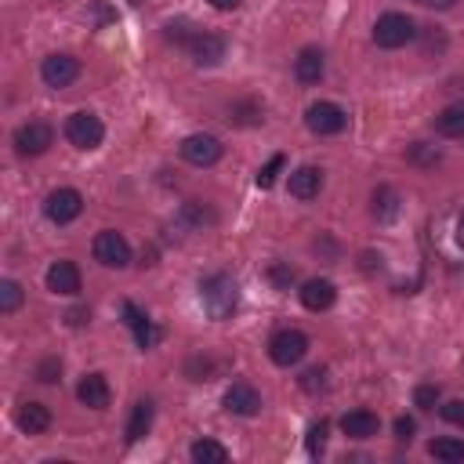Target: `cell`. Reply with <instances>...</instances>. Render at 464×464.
Wrapping results in <instances>:
<instances>
[{"label": "cell", "mask_w": 464, "mask_h": 464, "mask_svg": "<svg viewBox=\"0 0 464 464\" xmlns=\"http://www.w3.org/2000/svg\"><path fill=\"white\" fill-rule=\"evenodd\" d=\"M225 410L229 414H240V417H254L258 410H261V396L247 385V381H236V385H229L225 389Z\"/></svg>", "instance_id": "12"}, {"label": "cell", "mask_w": 464, "mask_h": 464, "mask_svg": "<svg viewBox=\"0 0 464 464\" xmlns=\"http://www.w3.org/2000/svg\"><path fill=\"white\" fill-rule=\"evenodd\" d=\"M435 403H439V385H417V389H414V407L435 410Z\"/></svg>", "instance_id": "29"}, {"label": "cell", "mask_w": 464, "mask_h": 464, "mask_svg": "<svg viewBox=\"0 0 464 464\" xmlns=\"http://www.w3.org/2000/svg\"><path fill=\"white\" fill-rule=\"evenodd\" d=\"M135 341H138V348L145 352V348H153V345L160 341V330H156L153 323H142V327L135 330Z\"/></svg>", "instance_id": "36"}, {"label": "cell", "mask_w": 464, "mask_h": 464, "mask_svg": "<svg viewBox=\"0 0 464 464\" xmlns=\"http://www.w3.org/2000/svg\"><path fill=\"white\" fill-rule=\"evenodd\" d=\"M149 428H153V403L142 399V403H135V414H131V421H127V442L145 439Z\"/></svg>", "instance_id": "20"}, {"label": "cell", "mask_w": 464, "mask_h": 464, "mask_svg": "<svg viewBox=\"0 0 464 464\" xmlns=\"http://www.w3.org/2000/svg\"><path fill=\"white\" fill-rule=\"evenodd\" d=\"M66 138H69V145H76V149L91 153V149H99V145H102L106 127H102V120H99L95 113L80 109V113H73V117L66 120Z\"/></svg>", "instance_id": "2"}, {"label": "cell", "mask_w": 464, "mask_h": 464, "mask_svg": "<svg viewBox=\"0 0 464 464\" xmlns=\"http://www.w3.org/2000/svg\"><path fill=\"white\" fill-rule=\"evenodd\" d=\"M435 131L442 138H464V106H446L435 117Z\"/></svg>", "instance_id": "21"}, {"label": "cell", "mask_w": 464, "mask_h": 464, "mask_svg": "<svg viewBox=\"0 0 464 464\" xmlns=\"http://www.w3.org/2000/svg\"><path fill=\"white\" fill-rule=\"evenodd\" d=\"M181 222H189L193 229H204L207 222H214V214H211V211H207L200 200H189V204L181 207Z\"/></svg>", "instance_id": "27"}, {"label": "cell", "mask_w": 464, "mask_h": 464, "mask_svg": "<svg viewBox=\"0 0 464 464\" xmlns=\"http://www.w3.org/2000/svg\"><path fill=\"white\" fill-rule=\"evenodd\" d=\"M124 316H127V327H131V330H138L142 323H149V316H145L135 302H124Z\"/></svg>", "instance_id": "37"}, {"label": "cell", "mask_w": 464, "mask_h": 464, "mask_svg": "<svg viewBox=\"0 0 464 464\" xmlns=\"http://www.w3.org/2000/svg\"><path fill=\"white\" fill-rule=\"evenodd\" d=\"M421 4H425V8H435V12H446V8L457 4V0H421Z\"/></svg>", "instance_id": "40"}, {"label": "cell", "mask_w": 464, "mask_h": 464, "mask_svg": "<svg viewBox=\"0 0 464 464\" xmlns=\"http://www.w3.org/2000/svg\"><path fill=\"white\" fill-rule=\"evenodd\" d=\"M305 352H309V337L302 330H276L268 341V355L276 366H294L305 359Z\"/></svg>", "instance_id": "4"}, {"label": "cell", "mask_w": 464, "mask_h": 464, "mask_svg": "<svg viewBox=\"0 0 464 464\" xmlns=\"http://www.w3.org/2000/svg\"><path fill=\"white\" fill-rule=\"evenodd\" d=\"M189 453H193L197 464H225L229 460V450L222 442H214V439H197Z\"/></svg>", "instance_id": "22"}, {"label": "cell", "mask_w": 464, "mask_h": 464, "mask_svg": "<svg viewBox=\"0 0 464 464\" xmlns=\"http://www.w3.org/2000/svg\"><path fill=\"white\" fill-rule=\"evenodd\" d=\"M327 432H330L327 421H316V425L309 428V453H320V450L327 446Z\"/></svg>", "instance_id": "34"}, {"label": "cell", "mask_w": 464, "mask_h": 464, "mask_svg": "<svg viewBox=\"0 0 464 464\" xmlns=\"http://www.w3.org/2000/svg\"><path fill=\"white\" fill-rule=\"evenodd\" d=\"M417 37V26H414V19L410 15H399V12H389V15H381L378 19V26H374V44L378 48H403V44H410Z\"/></svg>", "instance_id": "3"}, {"label": "cell", "mask_w": 464, "mask_h": 464, "mask_svg": "<svg viewBox=\"0 0 464 464\" xmlns=\"http://www.w3.org/2000/svg\"><path fill=\"white\" fill-rule=\"evenodd\" d=\"M197 33H200V30H189L185 22H171V26H167V40H174V44H181V48H189V40H193Z\"/></svg>", "instance_id": "32"}, {"label": "cell", "mask_w": 464, "mask_h": 464, "mask_svg": "<svg viewBox=\"0 0 464 464\" xmlns=\"http://www.w3.org/2000/svg\"><path fill=\"white\" fill-rule=\"evenodd\" d=\"M40 76H44L48 87L62 91V87H69V83L80 76V62H76L73 55H48L44 66H40Z\"/></svg>", "instance_id": "10"}, {"label": "cell", "mask_w": 464, "mask_h": 464, "mask_svg": "<svg viewBox=\"0 0 464 464\" xmlns=\"http://www.w3.org/2000/svg\"><path fill=\"white\" fill-rule=\"evenodd\" d=\"M48 291L51 294H62V298L80 294V268L73 261H55L48 268Z\"/></svg>", "instance_id": "11"}, {"label": "cell", "mask_w": 464, "mask_h": 464, "mask_svg": "<svg viewBox=\"0 0 464 464\" xmlns=\"http://www.w3.org/2000/svg\"><path fill=\"white\" fill-rule=\"evenodd\" d=\"M341 432L348 439H374L381 432V417L378 414H370V410H348L341 417Z\"/></svg>", "instance_id": "14"}, {"label": "cell", "mask_w": 464, "mask_h": 464, "mask_svg": "<svg viewBox=\"0 0 464 464\" xmlns=\"http://www.w3.org/2000/svg\"><path fill=\"white\" fill-rule=\"evenodd\" d=\"M80 211H83V197H80L76 189H55V193L44 200V214H48V222H55V225L76 222Z\"/></svg>", "instance_id": "7"}, {"label": "cell", "mask_w": 464, "mask_h": 464, "mask_svg": "<svg viewBox=\"0 0 464 464\" xmlns=\"http://www.w3.org/2000/svg\"><path fill=\"white\" fill-rule=\"evenodd\" d=\"M211 4H214L218 12H236V8H240V0H211Z\"/></svg>", "instance_id": "41"}, {"label": "cell", "mask_w": 464, "mask_h": 464, "mask_svg": "<svg viewBox=\"0 0 464 464\" xmlns=\"http://www.w3.org/2000/svg\"><path fill=\"white\" fill-rule=\"evenodd\" d=\"M62 378V363L51 355V359H44L40 366H37V381H44V385H55Z\"/></svg>", "instance_id": "31"}, {"label": "cell", "mask_w": 464, "mask_h": 464, "mask_svg": "<svg viewBox=\"0 0 464 464\" xmlns=\"http://www.w3.org/2000/svg\"><path fill=\"white\" fill-rule=\"evenodd\" d=\"M305 124H309L312 135H341L345 124H348V117H345V109L334 106V102H316V106H309Z\"/></svg>", "instance_id": "9"}, {"label": "cell", "mask_w": 464, "mask_h": 464, "mask_svg": "<svg viewBox=\"0 0 464 464\" xmlns=\"http://www.w3.org/2000/svg\"><path fill=\"white\" fill-rule=\"evenodd\" d=\"M109 381L102 378V374H87L80 385H76V399L83 403V407H91V410H106L109 407Z\"/></svg>", "instance_id": "16"}, {"label": "cell", "mask_w": 464, "mask_h": 464, "mask_svg": "<svg viewBox=\"0 0 464 464\" xmlns=\"http://www.w3.org/2000/svg\"><path fill=\"white\" fill-rule=\"evenodd\" d=\"M87 320H91L87 309H69V312H66V323H69V327H83Z\"/></svg>", "instance_id": "39"}, {"label": "cell", "mask_w": 464, "mask_h": 464, "mask_svg": "<svg viewBox=\"0 0 464 464\" xmlns=\"http://www.w3.org/2000/svg\"><path fill=\"white\" fill-rule=\"evenodd\" d=\"M19 305H22V287L15 280H4V284H0V312L12 316Z\"/></svg>", "instance_id": "26"}, {"label": "cell", "mask_w": 464, "mask_h": 464, "mask_svg": "<svg viewBox=\"0 0 464 464\" xmlns=\"http://www.w3.org/2000/svg\"><path fill=\"white\" fill-rule=\"evenodd\" d=\"M95 261L106 265V268H127L131 265V243L120 232L106 229V232L95 236Z\"/></svg>", "instance_id": "5"}, {"label": "cell", "mask_w": 464, "mask_h": 464, "mask_svg": "<svg viewBox=\"0 0 464 464\" xmlns=\"http://www.w3.org/2000/svg\"><path fill=\"white\" fill-rule=\"evenodd\" d=\"M200 302H204L211 320H229L236 312V305H240V291L232 284V276H225V272L207 276V280L200 284Z\"/></svg>", "instance_id": "1"}, {"label": "cell", "mask_w": 464, "mask_h": 464, "mask_svg": "<svg viewBox=\"0 0 464 464\" xmlns=\"http://www.w3.org/2000/svg\"><path fill=\"white\" fill-rule=\"evenodd\" d=\"M414 432H417V421H414V417H399V421H396V439H399V442H410Z\"/></svg>", "instance_id": "38"}, {"label": "cell", "mask_w": 464, "mask_h": 464, "mask_svg": "<svg viewBox=\"0 0 464 464\" xmlns=\"http://www.w3.org/2000/svg\"><path fill=\"white\" fill-rule=\"evenodd\" d=\"M439 414H442V421H450V425H460V428H464V399H450V403H442V407H439Z\"/></svg>", "instance_id": "35"}, {"label": "cell", "mask_w": 464, "mask_h": 464, "mask_svg": "<svg viewBox=\"0 0 464 464\" xmlns=\"http://www.w3.org/2000/svg\"><path fill=\"white\" fill-rule=\"evenodd\" d=\"M302 389H305V392H323V389H327V370H323V366L305 370V374H302Z\"/></svg>", "instance_id": "30"}, {"label": "cell", "mask_w": 464, "mask_h": 464, "mask_svg": "<svg viewBox=\"0 0 464 464\" xmlns=\"http://www.w3.org/2000/svg\"><path fill=\"white\" fill-rule=\"evenodd\" d=\"M334 302H337V287H334L330 280H309V284L302 287V305H305L309 312H327Z\"/></svg>", "instance_id": "17"}, {"label": "cell", "mask_w": 464, "mask_h": 464, "mask_svg": "<svg viewBox=\"0 0 464 464\" xmlns=\"http://www.w3.org/2000/svg\"><path fill=\"white\" fill-rule=\"evenodd\" d=\"M15 421H19V428H22V432L40 435V432H48V428H51V410H48L44 403H22V407H19V414H15Z\"/></svg>", "instance_id": "19"}, {"label": "cell", "mask_w": 464, "mask_h": 464, "mask_svg": "<svg viewBox=\"0 0 464 464\" xmlns=\"http://www.w3.org/2000/svg\"><path fill=\"white\" fill-rule=\"evenodd\" d=\"M407 160L417 163V167H435V163L442 160V153H439L435 145H428V142H414L410 153H407Z\"/></svg>", "instance_id": "25"}, {"label": "cell", "mask_w": 464, "mask_h": 464, "mask_svg": "<svg viewBox=\"0 0 464 464\" xmlns=\"http://www.w3.org/2000/svg\"><path fill=\"white\" fill-rule=\"evenodd\" d=\"M428 453H432L435 460L457 464V460H464V442H460V439H432V442H428Z\"/></svg>", "instance_id": "23"}, {"label": "cell", "mask_w": 464, "mask_h": 464, "mask_svg": "<svg viewBox=\"0 0 464 464\" xmlns=\"http://www.w3.org/2000/svg\"><path fill=\"white\" fill-rule=\"evenodd\" d=\"M323 69H327V62H323V51H320V48H305V51L294 58V76H298L302 83H320V80H323Z\"/></svg>", "instance_id": "18"}, {"label": "cell", "mask_w": 464, "mask_h": 464, "mask_svg": "<svg viewBox=\"0 0 464 464\" xmlns=\"http://www.w3.org/2000/svg\"><path fill=\"white\" fill-rule=\"evenodd\" d=\"M181 160L193 167H214L222 160V142L214 135H189L181 142Z\"/></svg>", "instance_id": "8"}, {"label": "cell", "mask_w": 464, "mask_h": 464, "mask_svg": "<svg viewBox=\"0 0 464 464\" xmlns=\"http://www.w3.org/2000/svg\"><path fill=\"white\" fill-rule=\"evenodd\" d=\"M189 55L197 66H218L225 58V40L218 33H197L189 40Z\"/></svg>", "instance_id": "13"}, {"label": "cell", "mask_w": 464, "mask_h": 464, "mask_svg": "<svg viewBox=\"0 0 464 464\" xmlns=\"http://www.w3.org/2000/svg\"><path fill=\"white\" fill-rule=\"evenodd\" d=\"M284 163H287V160H284L280 153H276V156H272V160H268V163L258 171V185H261V189H272V181H276V174L284 171Z\"/></svg>", "instance_id": "28"}, {"label": "cell", "mask_w": 464, "mask_h": 464, "mask_svg": "<svg viewBox=\"0 0 464 464\" xmlns=\"http://www.w3.org/2000/svg\"><path fill=\"white\" fill-rule=\"evenodd\" d=\"M287 189L294 200H316L320 189H323V171L320 167H298L287 181Z\"/></svg>", "instance_id": "15"}, {"label": "cell", "mask_w": 464, "mask_h": 464, "mask_svg": "<svg viewBox=\"0 0 464 464\" xmlns=\"http://www.w3.org/2000/svg\"><path fill=\"white\" fill-rule=\"evenodd\" d=\"M55 145V131H51V124H44V120H30V124H22L19 131H15V149H19V156H40V153H48Z\"/></svg>", "instance_id": "6"}, {"label": "cell", "mask_w": 464, "mask_h": 464, "mask_svg": "<svg viewBox=\"0 0 464 464\" xmlns=\"http://www.w3.org/2000/svg\"><path fill=\"white\" fill-rule=\"evenodd\" d=\"M396 214H399V197H396V189H389V185L374 189V218L389 222V218H396Z\"/></svg>", "instance_id": "24"}, {"label": "cell", "mask_w": 464, "mask_h": 464, "mask_svg": "<svg viewBox=\"0 0 464 464\" xmlns=\"http://www.w3.org/2000/svg\"><path fill=\"white\" fill-rule=\"evenodd\" d=\"M268 280L280 287V291H287V287L294 284V268H291V265H272V268H268Z\"/></svg>", "instance_id": "33"}, {"label": "cell", "mask_w": 464, "mask_h": 464, "mask_svg": "<svg viewBox=\"0 0 464 464\" xmlns=\"http://www.w3.org/2000/svg\"><path fill=\"white\" fill-rule=\"evenodd\" d=\"M457 243H460V247H464V218H460V222H457Z\"/></svg>", "instance_id": "42"}]
</instances>
